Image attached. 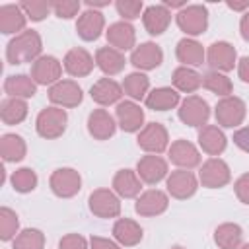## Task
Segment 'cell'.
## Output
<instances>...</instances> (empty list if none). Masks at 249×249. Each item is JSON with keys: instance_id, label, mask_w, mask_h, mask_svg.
Instances as JSON below:
<instances>
[{"instance_id": "obj_1", "label": "cell", "mask_w": 249, "mask_h": 249, "mask_svg": "<svg viewBox=\"0 0 249 249\" xmlns=\"http://www.w3.org/2000/svg\"><path fill=\"white\" fill-rule=\"evenodd\" d=\"M41 51H43L41 35L35 29H25L6 45V60L10 64L35 62L41 56Z\"/></svg>"}, {"instance_id": "obj_2", "label": "cell", "mask_w": 249, "mask_h": 249, "mask_svg": "<svg viewBox=\"0 0 249 249\" xmlns=\"http://www.w3.org/2000/svg\"><path fill=\"white\" fill-rule=\"evenodd\" d=\"M66 123H68V115L62 107H45L39 111L37 119H35V130L41 138L47 140H54L58 136L64 134L66 130Z\"/></svg>"}, {"instance_id": "obj_3", "label": "cell", "mask_w": 249, "mask_h": 249, "mask_svg": "<svg viewBox=\"0 0 249 249\" xmlns=\"http://www.w3.org/2000/svg\"><path fill=\"white\" fill-rule=\"evenodd\" d=\"M245 113H247V105L241 97H235V95H228V97H222L216 107H214V117H216V123L224 128H233V126H239L245 119Z\"/></svg>"}, {"instance_id": "obj_4", "label": "cell", "mask_w": 249, "mask_h": 249, "mask_svg": "<svg viewBox=\"0 0 249 249\" xmlns=\"http://www.w3.org/2000/svg\"><path fill=\"white\" fill-rule=\"evenodd\" d=\"M175 21H177V27L183 33H187L191 37L202 35L206 31V27H208V10L202 4L185 6L183 10L177 12Z\"/></svg>"}, {"instance_id": "obj_5", "label": "cell", "mask_w": 249, "mask_h": 249, "mask_svg": "<svg viewBox=\"0 0 249 249\" xmlns=\"http://www.w3.org/2000/svg\"><path fill=\"white\" fill-rule=\"evenodd\" d=\"M49 187H51V191L56 196L70 198V196H74V195L80 193V189H82V177L72 167H60V169H54L51 173Z\"/></svg>"}, {"instance_id": "obj_6", "label": "cell", "mask_w": 249, "mask_h": 249, "mask_svg": "<svg viewBox=\"0 0 249 249\" xmlns=\"http://www.w3.org/2000/svg\"><path fill=\"white\" fill-rule=\"evenodd\" d=\"M230 179H231L230 165L220 158L206 160L198 169V181L202 183V187H208V189L226 187L230 183Z\"/></svg>"}, {"instance_id": "obj_7", "label": "cell", "mask_w": 249, "mask_h": 249, "mask_svg": "<svg viewBox=\"0 0 249 249\" xmlns=\"http://www.w3.org/2000/svg\"><path fill=\"white\" fill-rule=\"evenodd\" d=\"M89 212L97 218H117L121 214L119 195L109 189H95L88 198Z\"/></svg>"}, {"instance_id": "obj_8", "label": "cell", "mask_w": 249, "mask_h": 249, "mask_svg": "<svg viewBox=\"0 0 249 249\" xmlns=\"http://www.w3.org/2000/svg\"><path fill=\"white\" fill-rule=\"evenodd\" d=\"M138 146L148 154H161L169 148V134L161 123H148L138 134Z\"/></svg>"}, {"instance_id": "obj_9", "label": "cell", "mask_w": 249, "mask_h": 249, "mask_svg": "<svg viewBox=\"0 0 249 249\" xmlns=\"http://www.w3.org/2000/svg\"><path fill=\"white\" fill-rule=\"evenodd\" d=\"M206 60L212 70L216 72H230L233 66H237V53L235 47L228 41H216L206 51Z\"/></svg>"}, {"instance_id": "obj_10", "label": "cell", "mask_w": 249, "mask_h": 249, "mask_svg": "<svg viewBox=\"0 0 249 249\" xmlns=\"http://www.w3.org/2000/svg\"><path fill=\"white\" fill-rule=\"evenodd\" d=\"M165 187H167V193L173 196V198H179V200H185V198H191L196 189H198V179L195 177L193 171L189 169H175L167 175L165 179Z\"/></svg>"}, {"instance_id": "obj_11", "label": "cell", "mask_w": 249, "mask_h": 249, "mask_svg": "<svg viewBox=\"0 0 249 249\" xmlns=\"http://www.w3.org/2000/svg\"><path fill=\"white\" fill-rule=\"evenodd\" d=\"M49 99L51 103H54L56 107H78L84 99L82 88L74 82V80H58L54 86L49 88Z\"/></svg>"}, {"instance_id": "obj_12", "label": "cell", "mask_w": 249, "mask_h": 249, "mask_svg": "<svg viewBox=\"0 0 249 249\" xmlns=\"http://www.w3.org/2000/svg\"><path fill=\"white\" fill-rule=\"evenodd\" d=\"M208 117H210V107L198 95H189L179 105V119L187 126H200L202 128L206 124Z\"/></svg>"}, {"instance_id": "obj_13", "label": "cell", "mask_w": 249, "mask_h": 249, "mask_svg": "<svg viewBox=\"0 0 249 249\" xmlns=\"http://www.w3.org/2000/svg\"><path fill=\"white\" fill-rule=\"evenodd\" d=\"M62 76V64L51 54H41L31 64V78L37 86H54Z\"/></svg>"}, {"instance_id": "obj_14", "label": "cell", "mask_w": 249, "mask_h": 249, "mask_svg": "<svg viewBox=\"0 0 249 249\" xmlns=\"http://www.w3.org/2000/svg\"><path fill=\"white\" fill-rule=\"evenodd\" d=\"M167 156H169V161L175 163L179 169H193L200 165V152L193 142L185 138L171 142V146L167 148Z\"/></svg>"}, {"instance_id": "obj_15", "label": "cell", "mask_w": 249, "mask_h": 249, "mask_svg": "<svg viewBox=\"0 0 249 249\" xmlns=\"http://www.w3.org/2000/svg\"><path fill=\"white\" fill-rule=\"evenodd\" d=\"M136 173L142 183L148 185H158L161 179H167V161L156 154L142 156L136 163Z\"/></svg>"}, {"instance_id": "obj_16", "label": "cell", "mask_w": 249, "mask_h": 249, "mask_svg": "<svg viewBox=\"0 0 249 249\" xmlns=\"http://www.w3.org/2000/svg\"><path fill=\"white\" fill-rule=\"evenodd\" d=\"M169 206V196L167 193L160 191V189H150V191H144L138 198H136V204H134V210L136 214L140 216H160L167 210Z\"/></svg>"}, {"instance_id": "obj_17", "label": "cell", "mask_w": 249, "mask_h": 249, "mask_svg": "<svg viewBox=\"0 0 249 249\" xmlns=\"http://www.w3.org/2000/svg\"><path fill=\"white\" fill-rule=\"evenodd\" d=\"M161 62H163V51L160 45H156L152 41L140 43L130 53V64L138 70H154Z\"/></svg>"}, {"instance_id": "obj_18", "label": "cell", "mask_w": 249, "mask_h": 249, "mask_svg": "<svg viewBox=\"0 0 249 249\" xmlns=\"http://www.w3.org/2000/svg\"><path fill=\"white\" fill-rule=\"evenodd\" d=\"M115 115H117V124L124 132H138L144 128V111L134 101H119Z\"/></svg>"}, {"instance_id": "obj_19", "label": "cell", "mask_w": 249, "mask_h": 249, "mask_svg": "<svg viewBox=\"0 0 249 249\" xmlns=\"http://www.w3.org/2000/svg\"><path fill=\"white\" fill-rule=\"evenodd\" d=\"M107 43L117 51H134L136 43V31L128 21H115L105 31Z\"/></svg>"}, {"instance_id": "obj_20", "label": "cell", "mask_w": 249, "mask_h": 249, "mask_svg": "<svg viewBox=\"0 0 249 249\" xmlns=\"http://www.w3.org/2000/svg\"><path fill=\"white\" fill-rule=\"evenodd\" d=\"M93 64H95V58L82 47H76V49H70L66 54H64V60H62V66L64 70L74 76V78H82V76H88L91 70H93Z\"/></svg>"}, {"instance_id": "obj_21", "label": "cell", "mask_w": 249, "mask_h": 249, "mask_svg": "<svg viewBox=\"0 0 249 249\" xmlns=\"http://www.w3.org/2000/svg\"><path fill=\"white\" fill-rule=\"evenodd\" d=\"M105 27V18L101 12L97 10H86L78 16V21H76V31L80 35V39L84 41H95L99 39L101 31Z\"/></svg>"}, {"instance_id": "obj_22", "label": "cell", "mask_w": 249, "mask_h": 249, "mask_svg": "<svg viewBox=\"0 0 249 249\" xmlns=\"http://www.w3.org/2000/svg\"><path fill=\"white\" fill-rule=\"evenodd\" d=\"M117 130L115 119L105 109H93L88 117V132L95 140H109Z\"/></svg>"}, {"instance_id": "obj_23", "label": "cell", "mask_w": 249, "mask_h": 249, "mask_svg": "<svg viewBox=\"0 0 249 249\" xmlns=\"http://www.w3.org/2000/svg\"><path fill=\"white\" fill-rule=\"evenodd\" d=\"M142 23L150 35H161L171 23V12L163 4H152L144 10Z\"/></svg>"}, {"instance_id": "obj_24", "label": "cell", "mask_w": 249, "mask_h": 249, "mask_svg": "<svg viewBox=\"0 0 249 249\" xmlns=\"http://www.w3.org/2000/svg\"><path fill=\"white\" fill-rule=\"evenodd\" d=\"M175 56L177 60L181 62V66H200L206 58V51L204 47L196 41V39H191V37H185L177 43L175 47Z\"/></svg>"}, {"instance_id": "obj_25", "label": "cell", "mask_w": 249, "mask_h": 249, "mask_svg": "<svg viewBox=\"0 0 249 249\" xmlns=\"http://www.w3.org/2000/svg\"><path fill=\"white\" fill-rule=\"evenodd\" d=\"M89 95L97 105H113L123 97V86L117 84L113 78H99L91 86Z\"/></svg>"}, {"instance_id": "obj_26", "label": "cell", "mask_w": 249, "mask_h": 249, "mask_svg": "<svg viewBox=\"0 0 249 249\" xmlns=\"http://www.w3.org/2000/svg\"><path fill=\"white\" fill-rule=\"evenodd\" d=\"M226 144L228 138L222 132V128H218L216 124H204L198 130V146L208 156H220L226 150Z\"/></svg>"}, {"instance_id": "obj_27", "label": "cell", "mask_w": 249, "mask_h": 249, "mask_svg": "<svg viewBox=\"0 0 249 249\" xmlns=\"http://www.w3.org/2000/svg\"><path fill=\"white\" fill-rule=\"evenodd\" d=\"M113 237L119 245L132 247V245H138L142 241L144 230L140 228V224H136L130 218H119L113 226Z\"/></svg>"}, {"instance_id": "obj_28", "label": "cell", "mask_w": 249, "mask_h": 249, "mask_svg": "<svg viewBox=\"0 0 249 249\" xmlns=\"http://www.w3.org/2000/svg\"><path fill=\"white\" fill-rule=\"evenodd\" d=\"M27 16L23 14L19 4H4L0 6V31L4 35H12L16 31H25Z\"/></svg>"}, {"instance_id": "obj_29", "label": "cell", "mask_w": 249, "mask_h": 249, "mask_svg": "<svg viewBox=\"0 0 249 249\" xmlns=\"http://www.w3.org/2000/svg\"><path fill=\"white\" fill-rule=\"evenodd\" d=\"M142 181L132 169H119L113 177V191L123 198H134L140 195Z\"/></svg>"}, {"instance_id": "obj_30", "label": "cell", "mask_w": 249, "mask_h": 249, "mask_svg": "<svg viewBox=\"0 0 249 249\" xmlns=\"http://www.w3.org/2000/svg\"><path fill=\"white\" fill-rule=\"evenodd\" d=\"M95 64L97 68L107 74V76H115L119 72H123L126 60H124V54L113 47H101L95 51Z\"/></svg>"}, {"instance_id": "obj_31", "label": "cell", "mask_w": 249, "mask_h": 249, "mask_svg": "<svg viewBox=\"0 0 249 249\" xmlns=\"http://www.w3.org/2000/svg\"><path fill=\"white\" fill-rule=\"evenodd\" d=\"M4 91L8 93V97L29 99L37 93V84L27 74H14L4 80Z\"/></svg>"}, {"instance_id": "obj_32", "label": "cell", "mask_w": 249, "mask_h": 249, "mask_svg": "<svg viewBox=\"0 0 249 249\" xmlns=\"http://www.w3.org/2000/svg\"><path fill=\"white\" fill-rule=\"evenodd\" d=\"M144 103L152 111H169L179 105V91L173 88H167V86L156 88L146 95Z\"/></svg>"}, {"instance_id": "obj_33", "label": "cell", "mask_w": 249, "mask_h": 249, "mask_svg": "<svg viewBox=\"0 0 249 249\" xmlns=\"http://www.w3.org/2000/svg\"><path fill=\"white\" fill-rule=\"evenodd\" d=\"M241 241H243V230L233 222L220 224L214 230V243L220 249H239Z\"/></svg>"}, {"instance_id": "obj_34", "label": "cell", "mask_w": 249, "mask_h": 249, "mask_svg": "<svg viewBox=\"0 0 249 249\" xmlns=\"http://www.w3.org/2000/svg\"><path fill=\"white\" fill-rule=\"evenodd\" d=\"M0 154L4 161H21L27 154V146L25 140L19 134L14 132H6L0 138Z\"/></svg>"}, {"instance_id": "obj_35", "label": "cell", "mask_w": 249, "mask_h": 249, "mask_svg": "<svg viewBox=\"0 0 249 249\" xmlns=\"http://www.w3.org/2000/svg\"><path fill=\"white\" fill-rule=\"evenodd\" d=\"M171 80H173L175 89L183 91V93H193L202 86V76L189 66H177L173 70Z\"/></svg>"}, {"instance_id": "obj_36", "label": "cell", "mask_w": 249, "mask_h": 249, "mask_svg": "<svg viewBox=\"0 0 249 249\" xmlns=\"http://www.w3.org/2000/svg\"><path fill=\"white\" fill-rule=\"evenodd\" d=\"M27 103L19 97H6L0 105V119L4 124H19L27 117Z\"/></svg>"}, {"instance_id": "obj_37", "label": "cell", "mask_w": 249, "mask_h": 249, "mask_svg": "<svg viewBox=\"0 0 249 249\" xmlns=\"http://www.w3.org/2000/svg\"><path fill=\"white\" fill-rule=\"evenodd\" d=\"M148 89H150V78L142 72H132V74L124 76V80H123V91L134 101L146 99Z\"/></svg>"}, {"instance_id": "obj_38", "label": "cell", "mask_w": 249, "mask_h": 249, "mask_svg": "<svg viewBox=\"0 0 249 249\" xmlns=\"http://www.w3.org/2000/svg\"><path fill=\"white\" fill-rule=\"evenodd\" d=\"M202 86H204L208 91H212V93H216V95H222V97H228V95L233 91L231 80H230L226 74L216 72V70H210V72H206V74L202 76Z\"/></svg>"}, {"instance_id": "obj_39", "label": "cell", "mask_w": 249, "mask_h": 249, "mask_svg": "<svg viewBox=\"0 0 249 249\" xmlns=\"http://www.w3.org/2000/svg\"><path fill=\"white\" fill-rule=\"evenodd\" d=\"M43 247H45V233L37 228H25L14 239V249H43Z\"/></svg>"}, {"instance_id": "obj_40", "label": "cell", "mask_w": 249, "mask_h": 249, "mask_svg": "<svg viewBox=\"0 0 249 249\" xmlns=\"http://www.w3.org/2000/svg\"><path fill=\"white\" fill-rule=\"evenodd\" d=\"M18 230H19V218H18V214L12 208L2 206L0 208V239L2 241L16 239Z\"/></svg>"}, {"instance_id": "obj_41", "label": "cell", "mask_w": 249, "mask_h": 249, "mask_svg": "<svg viewBox=\"0 0 249 249\" xmlns=\"http://www.w3.org/2000/svg\"><path fill=\"white\" fill-rule=\"evenodd\" d=\"M14 191L18 193H31L37 187V173L31 167H19L10 177Z\"/></svg>"}, {"instance_id": "obj_42", "label": "cell", "mask_w": 249, "mask_h": 249, "mask_svg": "<svg viewBox=\"0 0 249 249\" xmlns=\"http://www.w3.org/2000/svg\"><path fill=\"white\" fill-rule=\"evenodd\" d=\"M115 8H117V14L123 18V21H130V19H136L140 18V14H144V4L142 0H117L115 2Z\"/></svg>"}, {"instance_id": "obj_43", "label": "cell", "mask_w": 249, "mask_h": 249, "mask_svg": "<svg viewBox=\"0 0 249 249\" xmlns=\"http://www.w3.org/2000/svg\"><path fill=\"white\" fill-rule=\"evenodd\" d=\"M23 14L33 19V21H41L49 16V12L53 10V4L51 2H39V0H31V2H21L19 4Z\"/></svg>"}, {"instance_id": "obj_44", "label": "cell", "mask_w": 249, "mask_h": 249, "mask_svg": "<svg viewBox=\"0 0 249 249\" xmlns=\"http://www.w3.org/2000/svg\"><path fill=\"white\" fill-rule=\"evenodd\" d=\"M51 4H53L54 16H58L60 19H70L80 12V2L76 0H62V2H51Z\"/></svg>"}, {"instance_id": "obj_45", "label": "cell", "mask_w": 249, "mask_h": 249, "mask_svg": "<svg viewBox=\"0 0 249 249\" xmlns=\"http://www.w3.org/2000/svg\"><path fill=\"white\" fill-rule=\"evenodd\" d=\"M58 249H88V241L80 233H66L60 237Z\"/></svg>"}, {"instance_id": "obj_46", "label": "cell", "mask_w": 249, "mask_h": 249, "mask_svg": "<svg viewBox=\"0 0 249 249\" xmlns=\"http://www.w3.org/2000/svg\"><path fill=\"white\" fill-rule=\"evenodd\" d=\"M233 191H235V196L243 202V204H249V173H243L235 179L233 183Z\"/></svg>"}, {"instance_id": "obj_47", "label": "cell", "mask_w": 249, "mask_h": 249, "mask_svg": "<svg viewBox=\"0 0 249 249\" xmlns=\"http://www.w3.org/2000/svg\"><path fill=\"white\" fill-rule=\"evenodd\" d=\"M233 144H235L239 150H243V152L249 154V124L233 132Z\"/></svg>"}, {"instance_id": "obj_48", "label": "cell", "mask_w": 249, "mask_h": 249, "mask_svg": "<svg viewBox=\"0 0 249 249\" xmlns=\"http://www.w3.org/2000/svg\"><path fill=\"white\" fill-rule=\"evenodd\" d=\"M89 249H121V247H119V243H115L113 239L99 237V235H91V239H89Z\"/></svg>"}, {"instance_id": "obj_49", "label": "cell", "mask_w": 249, "mask_h": 249, "mask_svg": "<svg viewBox=\"0 0 249 249\" xmlns=\"http://www.w3.org/2000/svg\"><path fill=\"white\" fill-rule=\"evenodd\" d=\"M237 76L241 78V82L249 84V56H241L237 60Z\"/></svg>"}, {"instance_id": "obj_50", "label": "cell", "mask_w": 249, "mask_h": 249, "mask_svg": "<svg viewBox=\"0 0 249 249\" xmlns=\"http://www.w3.org/2000/svg\"><path fill=\"white\" fill-rule=\"evenodd\" d=\"M239 33H241V37L249 43V10L241 16V21H239Z\"/></svg>"}, {"instance_id": "obj_51", "label": "cell", "mask_w": 249, "mask_h": 249, "mask_svg": "<svg viewBox=\"0 0 249 249\" xmlns=\"http://www.w3.org/2000/svg\"><path fill=\"white\" fill-rule=\"evenodd\" d=\"M226 6L233 12H241V10H249V0H245V2H228Z\"/></svg>"}, {"instance_id": "obj_52", "label": "cell", "mask_w": 249, "mask_h": 249, "mask_svg": "<svg viewBox=\"0 0 249 249\" xmlns=\"http://www.w3.org/2000/svg\"><path fill=\"white\" fill-rule=\"evenodd\" d=\"M239 249H249V243H245V245H241Z\"/></svg>"}, {"instance_id": "obj_53", "label": "cell", "mask_w": 249, "mask_h": 249, "mask_svg": "<svg viewBox=\"0 0 249 249\" xmlns=\"http://www.w3.org/2000/svg\"><path fill=\"white\" fill-rule=\"evenodd\" d=\"M171 249H183V247H179V245H175V247H171Z\"/></svg>"}]
</instances>
